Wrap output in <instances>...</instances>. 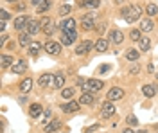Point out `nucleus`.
<instances>
[{
	"mask_svg": "<svg viewBox=\"0 0 158 133\" xmlns=\"http://www.w3.org/2000/svg\"><path fill=\"white\" fill-rule=\"evenodd\" d=\"M102 86H104V83L101 81V79H88V81L83 85V92L95 94V92H99Z\"/></svg>",
	"mask_w": 158,
	"mask_h": 133,
	"instance_id": "nucleus-2",
	"label": "nucleus"
},
{
	"mask_svg": "<svg viewBox=\"0 0 158 133\" xmlns=\"http://www.w3.org/2000/svg\"><path fill=\"white\" fill-rule=\"evenodd\" d=\"M29 20H31V16H27V15H20L18 18L15 20V29H16V31H25Z\"/></svg>",
	"mask_w": 158,
	"mask_h": 133,
	"instance_id": "nucleus-7",
	"label": "nucleus"
},
{
	"mask_svg": "<svg viewBox=\"0 0 158 133\" xmlns=\"http://www.w3.org/2000/svg\"><path fill=\"white\" fill-rule=\"evenodd\" d=\"M70 11H72V6H70V4H63V6L59 7V15L65 16V15H69Z\"/></svg>",
	"mask_w": 158,
	"mask_h": 133,
	"instance_id": "nucleus-35",
	"label": "nucleus"
},
{
	"mask_svg": "<svg viewBox=\"0 0 158 133\" xmlns=\"http://www.w3.org/2000/svg\"><path fill=\"white\" fill-rule=\"evenodd\" d=\"M11 70H13V74H23V72L27 70V61L25 60H18L11 67Z\"/></svg>",
	"mask_w": 158,
	"mask_h": 133,
	"instance_id": "nucleus-14",
	"label": "nucleus"
},
{
	"mask_svg": "<svg viewBox=\"0 0 158 133\" xmlns=\"http://www.w3.org/2000/svg\"><path fill=\"white\" fill-rule=\"evenodd\" d=\"M77 38V32L76 31H69V32H63V36H61V43L63 45H72L74 41Z\"/></svg>",
	"mask_w": 158,
	"mask_h": 133,
	"instance_id": "nucleus-13",
	"label": "nucleus"
},
{
	"mask_svg": "<svg viewBox=\"0 0 158 133\" xmlns=\"http://www.w3.org/2000/svg\"><path fill=\"white\" fill-rule=\"evenodd\" d=\"M40 29H41V23H40V20H34V18H31L29 23H27V27H25V32H29L31 36H32V34H38Z\"/></svg>",
	"mask_w": 158,
	"mask_h": 133,
	"instance_id": "nucleus-8",
	"label": "nucleus"
},
{
	"mask_svg": "<svg viewBox=\"0 0 158 133\" xmlns=\"http://www.w3.org/2000/svg\"><path fill=\"white\" fill-rule=\"evenodd\" d=\"M126 121H128V124H131V126H135V124L138 123V121H137V117H135V115H129V117L126 119Z\"/></svg>",
	"mask_w": 158,
	"mask_h": 133,
	"instance_id": "nucleus-38",
	"label": "nucleus"
},
{
	"mask_svg": "<svg viewBox=\"0 0 158 133\" xmlns=\"http://www.w3.org/2000/svg\"><path fill=\"white\" fill-rule=\"evenodd\" d=\"M94 20H95V15H94V13L85 15V16L81 18V29H83V31H90V29H94Z\"/></svg>",
	"mask_w": 158,
	"mask_h": 133,
	"instance_id": "nucleus-6",
	"label": "nucleus"
},
{
	"mask_svg": "<svg viewBox=\"0 0 158 133\" xmlns=\"http://www.w3.org/2000/svg\"><path fill=\"white\" fill-rule=\"evenodd\" d=\"M50 6H52V2H50V0H43V2L40 4L38 7H36V13H38V15H41V13L49 11V9H50Z\"/></svg>",
	"mask_w": 158,
	"mask_h": 133,
	"instance_id": "nucleus-28",
	"label": "nucleus"
},
{
	"mask_svg": "<svg viewBox=\"0 0 158 133\" xmlns=\"http://www.w3.org/2000/svg\"><path fill=\"white\" fill-rule=\"evenodd\" d=\"M41 2H43V0H31V4H32V6H36V7H38Z\"/></svg>",
	"mask_w": 158,
	"mask_h": 133,
	"instance_id": "nucleus-45",
	"label": "nucleus"
},
{
	"mask_svg": "<svg viewBox=\"0 0 158 133\" xmlns=\"http://www.w3.org/2000/svg\"><path fill=\"white\" fill-rule=\"evenodd\" d=\"M115 104H113V101H104L102 102V106H101V117L102 119H108V117H111L113 113H115Z\"/></svg>",
	"mask_w": 158,
	"mask_h": 133,
	"instance_id": "nucleus-4",
	"label": "nucleus"
},
{
	"mask_svg": "<svg viewBox=\"0 0 158 133\" xmlns=\"http://www.w3.org/2000/svg\"><path fill=\"white\" fill-rule=\"evenodd\" d=\"M59 128H61V121H58V119H52V123L47 124L43 130H45V133H54V131H58Z\"/></svg>",
	"mask_w": 158,
	"mask_h": 133,
	"instance_id": "nucleus-19",
	"label": "nucleus"
},
{
	"mask_svg": "<svg viewBox=\"0 0 158 133\" xmlns=\"http://www.w3.org/2000/svg\"><path fill=\"white\" fill-rule=\"evenodd\" d=\"M129 38L133 41H140L142 40V31H140V29H133V31L129 32Z\"/></svg>",
	"mask_w": 158,
	"mask_h": 133,
	"instance_id": "nucleus-34",
	"label": "nucleus"
},
{
	"mask_svg": "<svg viewBox=\"0 0 158 133\" xmlns=\"http://www.w3.org/2000/svg\"><path fill=\"white\" fill-rule=\"evenodd\" d=\"M101 6V0H81L79 7H88V9H97Z\"/></svg>",
	"mask_w": 158,
	"mask_h": 133,
	"instance_id": "nucleus-17",
	"label": "nucleus"
},
{
	"mask_svg": "<svg viewBox=\"0 0 158 133\" xmlns=\"http://www.w3.org/2000/svg\"><path fill=\"white\" fill-rule=\"evenodd\" d=\"M138 72H140V67H138V65L129 67V74H133V76H135V74H138Z\"/></svg>",
	"mask_w": 158,
	"mask_h": 133,
	"instance_id": "nucleus-39",
	"label": "nucleus"
},
{
	"mask_svg": "<svg viewBox=\"0 0 158 133\" xmlns=\"http://www.w3.org/2000/svg\"><path fill=\"white\" fill-rule=\"evenodd\" d=\"M120 15H122V18L128 22V23H133V22H137L142 16V9H140V6H137V4H129L126 7H122Z\"/></svg>",
	"mask_w": 158,
	"mask_h": 133,
	"instance_id": "nucleus-1",
	"label": "nucleus"
},
{
	"mask_svg": "<svg viewBox=\"0 0 158 133\" xmlns=\"http://www.w3.org/2000/svg\"><path fill=\"white\" fill-rule=\"evenodd\" d=\"M25 7H27L25 4H18V6H16V9L18 11H25Z\"/></svg>",
	"mask_w": 158,
	"mask_h": 133,
	"instance_id": "nucleus-44",
	"label": "nucleus"
},
{
	"mask_svg": "<svg viewBox=\"0 0 158 133\" xmlns=\"http://www.w3.org/2000/svg\"><path fill=\"white\" fill-rule=\"evenodd\" d=\"M31 88H32V79L31 77H25V79H22V83H20V92L23 94H29Z\"/></svg>",
	"mask_w": 158,
	"mask_h": 133,
	"instance_id": "nucleus-21",
	"label": "nucleus"
},
{
	"mask_svg": "<svg viewBox=\"0 0 158 133\" xmlns=\"http://www.w3.org/2000/svg\"><path fill=\"white\" fill-rule=\"evenodd\" d=\"M153 27H155V23H153V20H149V18H144V20L140 22V31L142 32H151Z\"/></svg>",
	"mask_w": 158,
	"mask_h": 133,
	"instance_id": "nucleus-22",
	"label": "nucleus"
},
{
	"mask_svg": "<svg viewBox=\"0 0 158 133\" xmlns=\"http://www.w3.org/2000/svg\"><path fill=\"white\" fill-rule=\"evenodd\" d=\"M49 117H50V110H45V112H43V123H45V126H47V121H49Z\"/></svg>",
	"mask_w": 158,
	"mask_h": 133,
	"instance_id": "nucleus-42",
	"label": "nucleus"
},
{
	"mask_svg": "<svg viewBox=\"0 0 158 133\" xmlns=\"http://www.w3.org/2000/svg\"><path fill=\"white\" fill-rule=\"evenodd\" d=\"M110 70V65H102L101 69H97V74H104V72Z\"/></svg>",
	"mask_w": 158,
	"mask_h": 133,
	"instance_id": "nucleus-41",
	"label": "nucleus"
},
{
	"mask_svg": "<svg viewBox=\"0 0 158 133\" xmlns=\"http://www.w3.org/2000/svg\"><path fill=\"white\" fill-rule=\"evenodd\" d=\"M124 97V90L118 88V86H113L111 90H108V101H118Z\"/></svg>",
	"mask_w": 158,
	"mask_h": 133,
	"instance_id": "nucleus-10",
	"label": "nucleus"
},
{
	"mask_svg": "<svg viewBox=\"0 0 158 133\" xmlns=\"http://www.w3.org/2000/svg\"><path fill=\"white\" fill-rule=\"evenodd\" d=\"M110 43H115V45H118V43H122L124 41V34H122V31H118V29H113V31H110Z\"/></svg>",
	"mask_w": 158,
	"mask_h": 133,
	"instance_id": "nucleus-11",
	"label": "nucleus"
},
{
	"mask_svg": "<svg viewBox=\"0 0 158 133\" xmlns=\"http://www.w3.org/2000/svg\"><path fill=\"white\" fill-rule=\"evenodd\" d=\"M7 2H13V0H7Z\"/></svg>",
	"mask_w": 158,
	"mask_h": 133,
	"instance_id": "nucleus-50",
	"label": "nucleus"
},
{
	"mask_svg": "<svg viewBox=\"0 0 158 133\" xmlns=\"http://www.w3.org/2000/svg\"><path fill=\"white\" fill-rule=\"evenodd\" d=\"M0 60H2V67H4V69H6V67H13V65L16 63L15 60H13V56H7V54H2Z\"/></svg>",
	"mask_w": 158,
	"mask_h": 133,
	"instance_id": "nucleus-29",
	"label": "nucleus"
},
{
	"mask_svg": "<svg viewBox=\"0 0 158 133\" xmlns=\"http://www.w3.org/2000/svg\"><path fill=\"white\" fill-rule=\"evenodd\" d=\"M79 106H81V104H79V101H72V99H70L69 102L61 104V110H63L65 113H76L79 110Z\"/></svg>",
	"mask_w": 158,
	"mask_h": 133,
	"instance_id": "nucleus-9",
	"label": "nucleus"
},
{
	"mask_svg": "<svg viewBox=\"0 0 158 133\" xmlns=\"http://www.w3.org/2000/svg\"><path fill=\"white\" fill-rule=\"evenodd\" d=\"M50 16H41V20H40V23H41V29H43V27H45V25H49L50 23Z\"/></svg>",
	"mask_w": 158,
	"mask_h": 133,
	"instance_id": "nucleus-36",
	"label": "nucleus"
},
{
	"mask_svg": "<svg viewBox=\"0 0 158 133\" xmlns=\"http://www.w3.org/2000/svg\"><path fill=\"white\" fill-rule=\"evenodd\" d=\"M110 47V40H104V38H99L95 41V51L97 52H106Z\"/></svg>",
	"mask_w": 158,
	"mask_h": 133,
	"instance_id": "nucleus-18",
	"label": "nucleus"
},
{
	"mask_svg": "<svg viewBox=\"0 0 158 133\" xmlns=\"http://www.w3.org/2000/svg\"><path fill=\"white\" fill-rule=\"evenodd\" d=\"M138 47H140V51L142 52H148L149 49H151V41H149V38L142 36V40L138 41Z\"/></svg>",
	"mask_w": 158,
	"mask_h": 133,
	"instance_id": "nucleus-26",
	"label": "nucleus"
},
{
	"mask_svg": "<svg viewBox=\"0 0 158 133\" xmlns=\"http://www.w3.org/2000/svg\"><path fill=\"white\" fill-rule=\"evenodd\" d=\"M94 94H88V92H83V95L79 97V104H94Z\"/></svg>",
	"mask_w": 158,
	"mask_h": 133,
	"instance_id": "nucleus-23",
	"label": "nucleus"
},
{
	"mask_svg": "<svg viewBox=\"0 0 158 133\" xmlns=\"http://www.w3.org/2000/svg\"><path fill=\"white\" fill-rule=\"evenodd\" d=\"M43 49H45V52L50 54V56H58L59 52H61V43H59V41H54V40H49L43 45Z\"/></svg>",
	"mask_w": 158,
	"mask_h": 133,
	"instance_id": "nucleus-3",
	"label": "nucleus"
},
{
	"mask_svg": "<svg viewBox=\"0 0 158 133\" xmlns=\"http://www.w3.org/2000/svg\"><path fill=\"white\" fill-rule=\"evenodd\" d=\"M122 133H135V131H133V130H129V128H126V130H124Z\"/></svg>",
	"mask_w": 158,
	"mask_h": 133,
	"instance_id": "nucleus-49",
	"label": "nucleus"
},
{
	"mask_svg": "<svg viewBox=\"0 0 158 133\" xmlns=\"http://www.w3.org/2000/svg\"><path fill=\"white\" fill-rule=\"evenodd\" d=\"M18 43H20V47H27V49H29V45L32 43V41H31V34H29V32H25V31L20 32Z\"/></svg>",
	"mask_w": 158,
	"mask_h": 133,
	"instance_id": "nucleus-16",
	"label": "nucleus"
},
{
	"mask_svg": "<svg viewBox=\"0 0 158 133\" xmlns=\"http://www.w3.org/2000/svg\"><path fill=\"white\" fill-rule=\"evenodd\" d=\"M0 16H2V20H9L11 15H9V13H7L6 9H2V11H0Z\"/></svg>",
	"mask_w": 158,
	"mask_h": 133,
	"instance_id": "nucleus-40",
	"label": "nucleus"
},
{
	"mask_svg": "<svg viewBox=\"0 0 158 133\" xmlns=\"http://www.w3.org/2000/svg\"><path fill=\"white\" fill-rule=\"evenodd\" d=\"M148 72L149 74H153V72H155V67H153V65H148Z\"/></svg>",
	"mask_w": 158,
	"mask_h": 133,
	"instance_id": "nucleus-48",
	"label": "nucleus"
},
{
	"mask_svg": "<svg viewBox=\"0 0 158 133\" xmlns=\"http://www.w3.org/2000/svg\"><path fill=\"white\" fill-rule=\"evenodd\" d=\"M40 51H41V43H38V41H32L29 45V54L31 56H38Z\"/></svg>",
	"mask_w": 158,
	"mask_h": 133,
	"instance_id": "nucleus-27",
	"label": "nucleus"
},
{
	"mask_svg": "<svg viewBox=\"0 0 158 133\" xmlns=\"http://www.w3.org/2000/svg\"><path fill=\"white\" fill-rule=\"evenodd\" d=\"M146 13H148L149 16H156V15H158V6H156V4H148Z\"/></svg>",
	"mask_w": 158,
	"mask_h": 133,
	"instance_id": "nucleus-33",
	"label": "nucleus"
},
{
	"mask_svg": "<svg viewBox=\"0 0 158 133\" xmlns=\"http://www.w3.org/2000/svg\"><path fill=\"white\" fill-rule=\"evenodd\" d=\"M43 113V106L40 104V102H32L31 104V108H29V115L32 117V119H36V117H40Z\"/></svg>",
	"mask_w": 158,
	"mask_h": 133,
	"instance_id": "nucleus-15",
	"label": "nucleus"
},
{
	"mask_svg": "<svg viewBox=\"0 0 158 133\" xmlns=\"http://www.w3.org/2000/svg\"><path fill=\"white\" fill-rule=\"evenodd\" d=\"M156 85H144L142 86V94L146 95V97H153V95H156Z\"/></svg>",
	"mask_w": 158,
	"mask_h": 133,
	"instance_id": "nucleus-20",
	"label": "nucleus"
},
{
	"mask_svg": "<svg viewBox=\"0 0 158 133\" xmlns=\"http://www.w3.org/2000/svg\"><path fill=\"white\" fill-rule=\"evenodd\" d=\"M50 79H52V76H50V74H41V76L38 77V85L41 86V88H43V86H49Z\"/></svg>",
	"mask_w": 158,
	"mask_h": 133,
	"instance_id": "nucleus-25",
	"label": "nucleus"
},
{
	"mask_svg": "<svg viewBox=\"0 0 158 133\" xmlns=\"http://www.w3.org/2000/svg\"><path fill=\"white\" fill-rule=\"evenodd\" d=\"M74 94H76V90H74L72 86H70V88H63V90H61V97H63V99H72Z\"/></svg>",
	"mask_w": 158,
	"mask_h": 133,
	"instance_id": "nucleus-32",
	"label": "nucleus"
},
{
	"mask_svg": "<svg viewBox=\"0 0 158 133\" xmlns=\"http://www.w3.org/2000/svg\"><path fill=\"white\" fill-rule=\"evenodd\" d=\"M99 130V124H94V126H90V128H85V131L83 133H94Z\"/></svg>",
	"mask_w": 158,
	"mask_h": 133,
	"instance_id": "nucleus-37",
	"label": "nucleus"
},
{
	"mask_svg": "<svg viewBox=\"0 0 158 133\" xmlns=\"http://www.w3.org/2000/svg\"><path fill=\"white\" fill-rule=\"evenodd\" d=\"M138 56H140V52L135 51V49H129V51L126 52V60H128V61H137Z\"/></svg>",
	"mask_w": 158,
	"mask_h": 133,
	"instance_id": "nucleus-30",
	"label": "nucleus"
},
{
	"mask_svg": "<svg viewBox=\"0 0 158 133\" xmlns=\"http://www.w3.org/2000/svg\"><path fill=\"white\" fill-rule=\"evenodd\" d=\"M52 85H54V88H63V85H65V74H56L54 79H52Z\"/></svg>",
	"mask_w": 158,
	"mask_h": 133,
	"instance_id": "nucleus-24",
	"label": "nucleus"
},
{
	"mask_svg": "<svg viewBox=\"0 0 158 133\" xmlns=\"http://www.w3.org/2000/svg\"><path fill=\"white\" fill-rule=\"evenodd\" d=\"M0 31H6V20L0 22Z\"/></svg>",
	"mask_w": 158,
	"mask_h": 133,
	"instance_id": "nucleus-46",
	"label": "nucleus"
},
{
	"mask_svg": "<svg viewBox=\"0 0 158 133\" xmlns=\"http://www.w3.org/2000/svg\"><path fill=\"white\" fill-rule=\"evenodd\" d=\"M6 41H7V36H6V34H2V40H0V45H4Z\"/></svg>",
	"mask_w": 158,
	"mask_h": 133,
	"instance_id": "nucleus-47",
	"label": "nucleus"
},
{
	"mask_svg": "<svg viewBox=\"0 0 158 133\" xmlns=\"http://www.w3.org/2000/svg\"><path fill=\"white\" fill-rule=\"evenodd\" d=\"M104 29H106V25H104V23H99V25H97V31L99 32H102Z\"/></svg>",
	"mask_w": 158,
	"mask_h": 133,
	"instance_id": "nucleus-43",
	"label": "nucleus"
},
{
	"mask_svg": "<svg viewBox=\"0 0 158 133\" xmlns=\"http://www.w3.org/2000/svg\"><path fill=\"white\" fill-rule=\"evenodd\" d=\"M92 49H95V43H92L90 40H85L76 47V54H77V56H83V54H86V52L92 51Z\"/></svg>",
	"mask_w": 158,
	"mask_h": 133,
	"instance_id": "nucleus-5",
	"label": "nucleus"
},
{
	"mask_svg": "<svg viewBox=\"0 0 158 133\" xmlns=\"http://www.w3.org/2000/svg\"><path fill=\"white\" fill-rule=\"evenodd\" d=\"M41 31H43V34H47V36H52L54 31H56V23H54V22H50L49 25H45Z\"/></svg>",
	"mask_w": 158,
	"mask_h": 133,
	"instance_id": "nucleus-31",
	"label": "nucleus"
},
{
	"mask_svg": "<svg viewBox=\"0 0 158 133\" xmlns=\"http://www.w3.org/2000/svg\"><path fill=\"white\" fill-rule=\"evenodd\" d=\"M59 29H61L63 32L76 31V20H74V18H65V20L61 22V25H59Z\"/></svg>",
	"mask_w": 158,
	"mask_h": 133,
	"instance_id": "nucleus-12",
	"label": "nucleus"
},
{
	"mask_svg": "<svg viewBox=\"0 0 158 133\" xmlns=\"http://www.w3.org/2000/svg\"><path fill=\"white\" fill-rule=\"evenodd\" d=\"M156 79H158V74H156Z\"/></svg>",
	"mask_w": 158,
	"mask_h": 133,
	"instance_id": "nucleus-51",
	"label": "nucleus"
}]
</instances>
